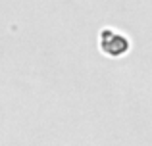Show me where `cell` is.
I'll use <instances>...</instances> for the list:
<instances>
[{
  "label": "cell",
  "mask_w": 152,
  "mask_h": 146,
  "mask_svg": "<svg viewBox=\"0 0 152 146\" xmlns=\"http://www.w3.org/2000/svg\"><path fill=\"white\" fill-rule=\"evenodd\" d=\"M100 48L102 52H106L108 56H121L129 48V41L123 37L121 33L114 29H104L100 33Z\"/></svg>",
  "instance_id": "cell-1"
}]
</instances>
